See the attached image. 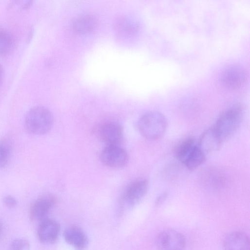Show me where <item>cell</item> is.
Returning <instances> with one entry per match:
<instances>
[{"instance_id": "obj_1", "label": "cell", "mask_w": 250, "mask_h": 250, "mask_svg": "<svg viewBox=\"0 0 250 250\" xmlns=\"http://www.w3.org/2000/svg\"><path fill=\"white\" fill-rule=\"evenodd\" d=\"M244 110L240 104L233 105L218 118L213 127L222 142L230 137L241 125Z\"/></svg>"}, {"instance_id": "obj_2", "label": "cell", "mask_w": 250, "mask_h": 250, "mask_svg": "<svg viewBox=\"0 0 250 250\" xmlns=\"http://www.w3.org/2000/svg\"><path fill=\"white\" fill-rule=\"evenodd\" d=\"M167 126L165 116L157 111L147 112L142 115L137 122L140 134L146 139L154 141L161 138Z\"/></svg>"}, {"instance_id": "obj_3", "label": "cell", "mask_w": 250, "mask_h": 250, "mask_svg": "<svg viewBox=\"0 0 250 250\" xmlns=\"http://www.w3.org/2000/svg\"><path fill=\"white\" fill-rule=\"evenodd\" d=\"M53 117L49 109L42 106L31 108L26 113L24 120L25 128L29 133L42 135L51 129Z\"/></svg>"}, {"instance_id": "obj_4", "label": "cell", "mask_w": 250, "mask_h": 250, "mask_svg": "<svg viewBox=\"0 0 250 250\" xmlns=\"http://www.w3.org/2000/svg\"><path fill=\"white\" fill-rule=\"evenodd\" d=\"M148 187V182L146 179H139L132 182L126 187L123 194L122 204L127 208L134 206L146 195Z\"/></svg>"}, {"instance_id": "obj_5", "label": "cell", "mask_w": 250, "mask_h": 250, "mask_svg": "<svg viewBox=\"0 0 250 250\" xmlns=\"http://www.w3.org/2000/svg\"><path fill=\"white\" fill-rule=\"evenodd\" d=\"M101 162L112 168H120L126 165L128 156L127 152L119 145L106 146L100 154Z\"/></svg>"}, {"instance_id": "obj_6", "label": "cell", "mask_w": 250, "mask_h": 250, "mask_svg": "<svg viewBox=\"0 0 250 250\" xmlns=\"http://www.w3.org/2000/svg\"><path fill=\"white\" fill-rule=\"evenodd\" d=\"M156 244L158 250H184L186 240L180 232L167 229L158 235Z\"/></svg>"}, {"instance_id": "obj_7", "label": "cell", "mask_w": 250, "mask_h": 250, "mask_svg": "<svg viewBox=\"0 0 250 250\" xmlns=\"http://www.w3.org/2000/svg\"><path fill=\"white\" fill-rule=\"evenodd\" d=\"M56 197L50 193L44 194L37 198L31 205L30 217L32 221L42 220L55 206Z\"/></svg>"}, {"instance_id": "obj_8", "label": "cell", "mask_w": 250, "mask_h": 250, "mask_svg": "<svg viewBox=\"0 0 250 250\" xmlns=\"http://www.w3.org/2000/svg\"><path fill=\"white\" fill-rule=\"evenodd\" d=\"M247 79L245 68L238 64H233L227 67L223 71L221 79L227 87L235 89L241 86Z\"/></svg>"}, {"instance_id": "obj_9", "label": "cell", "mask_w": 250, "mask_h": 250, "mask_svg": "<svg viewBox=\"0 0 250 250\" xmlns=\"http://www.w3.org/2000/svg\"><path fill=\"white\" fill-rule=\"evenodd\" d=\"M99 135L106 146L119 145L123 137V128L114 122L106 123L100 126Z\"/></svg>"}, {"instance_id": "obj_10", "label": "cell", "mask_w": 250, "mask_h": 250, "mask_svg": "<svg viewBox=\"0 0 250 250\" xmlns=\"http://www.w3.org/2000/svg\"><path fill=\"white\" fill-rule=\"evenodd\" d=\"M60 226L54 220H42L38 229V236L44 244H52L56 242L59 235Z\"/></svg>"}, {"instance_id": "obj_11", "label": "cell", "mask_w": 250, "mask_h": 250, "mask_svg": "<svg viewBox=\"0 0 250 250\" xmlns=\"http://www.w3.org/2000/svg\"><path fill=\"white\" fill-rule=\"evenodd\" d=\"M65 241L76 250H84L88 243V237L84 231L77 226H71L63 232Z\"/></svg>"}, {"instance_id": "obj_12", "label": "cell", "mask_w": 250, "mask_h": 250, "mask_svg": "<svg viewBox=\"0 0 250 250\" xmlns=\"http://www.w3.org/2000/svg\"><path fill=\"white\" fill-rule=\"evenodd\" d=\"M248 236L241 231H233L225 237L223 241L224 250H250Z\"/></svg>"}, {"instance_id": "obj_13", "label": "cell", "mask_w": 250, "mask_h": 250, "mask_svg": "<svg viewBox=\"0 0 250 250\" xmlns=\"http://www.w3.org/2000/svg\"><path fill=\"white\" fill-rule=\"evenodd\" d=\"M222 143L213 127H212L203 133L197 145L206 155V153L218 150Z\"/></svg>"}, {"instance_id": "obj_14", "label": "cell", "mask_w": 250, "mask_h": 250, "mask_svg": "<svg viewBox=\"0 0 250 250\" xmlns=\"http://www.w3.org/2000/svg\"><path fill=\"white\" fill-rule=\"evenodd\" d=\"M206 154L196 145L187 155L182 163L189 170H194L201 166L205 161Z\"/></svg>"}, {"instance_id": "obj_15", "label": "cell", "mask_w": 250, "mask_h": 250, "mask_svg": "<svg viewBox=\"0 0 250 250\" xmlns=\"http://www.w3.org/2000/svg\"><path fill=\"white\" fill-rule=\"evenodd\" d=\"M96 24V19L91 15L85 14L76 17L73 21L72 27L76 32L84 34L93 30Z\"/></svg>"}, {"instance_id": "obj_16", "label": "cell", "mask_w": 250, "mask_h": 250, "mask_svg": "<svg viewBox=\"0 0 250 250\" xmlns=\"http://www.w3.org/2000/svg\"><path fill=\"white\" fill-rule=\"evenodd\" d=\"M195 145V141L192 138H187L183 140L177 146L174 150L176 158L182 163Z\"/></svg>"}, {"instance_id": "obj_17", "label": "cell", "mask_w": 250, "mask_h": 250, "mask_svg": "<svg viewBox=\"0 0 250 250\" xmlns=\"http://www.w3.org/2000/svg\"><path fill=\"white\" fill-rule=\"evenodd\" d=\"M14 46V40L11 34L4 29H0V55L9 53Z\"/></svg>"}, {"instance_id": "obj_18", "label": "cell", "mask_w": 250, "mask_h": 250, "mask_svg": "<svg viewBox=\"0 0 250 250\" xmlns=\"http://www.w3.org/2000/svg\"><path fill=\"white\" fill-rule=\"evenodd\" d=\"M11 152V144L9 139L4 138L0 141V168L8 163Z\"/></svg>"}, {"instance_id": "obj_19", "label": "cell", "mask_w": 250, "mask_h": 250, "mask_svg": "<svg viewBox=\"0 0 250 250\" xmlns=\"http://www.w3.org/2000/svg\"><path fill=\"white\" fill-rule=\"evenodd\" d=\"M137 28L135 23L126 19H122L117 23V28L119 32L124 34H131Z\"/></svg>"}, {"instance_id": "obj_20", "label": "cell", "mask_w": 250, "mask_h": 250, "mask_svg": "<svg viewBox=\"0 0 250 250\" xmlns=\"http://www.w3.org/2000/svg\"><path fill=\"white\" fill-rule=\"evenodd\" d=\"M30 245L27 240L18 239L13 241L8 250H29Z\"/></svg>"}, {"instance_id": "obj_21", "label": "cell", "mask_w": 250, "mask_h": 250, "mask_svg": "<svg viewBox=\"0 0 250 250\" xmlns=\"http://www.w3.org/2000/svg\"><path fill=\"white\" fill-rule=\"evenodd\" d=\"M3 203L8 208L14 207L17 205L16 199L11 195H7L4 197Z\"/></svg>"}, {"instance_id": "obj_22", "label": "cell", "mask_w": 250, "mask_h": 250, "mask_svg": "<svg viewBox=\"0 0 250 250\" xmlns=\"http://www.w3.org/2000/svg\"><path fill=\"white\" fill-rule=\"evenodd\" d=\"M167 197V194L166 193H163L160 195L156 199V204L157 205H159L160 204H161L166 198Z\"/></svg>"}, {"instance_id": "obj_23", "label": "cell", "mask_w": 250, "mask_h": 250, "mask_svg": "<svg viewBox=\"0 0 250 250\" xmlns=\"http://www.w3.org/2000/svg\"><path fill=\"white\" fill-rule=\"evenodd\" d=\"M3 77V69L2 66L0 64V84L1 83Z\"/></svg>"}, {"instance_id": "obj_24", "label": "cell", "mask_w": 250, "mask_h": 250, "mask_svg": "<svg viewBox=\"0 0 250 250\" xmlns=\"http://www.w3.org/2000/svg\"><path fill=\"white\" fill-rule=\"evenodd\" d=\"M2 232V225L1 222H0V236Z\"/></svg>"}]
</instances>
